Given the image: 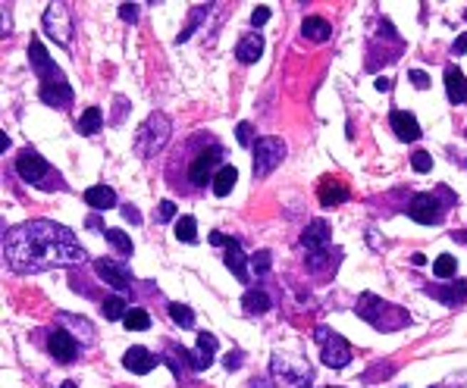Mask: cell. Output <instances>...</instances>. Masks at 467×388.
<instances>
[{
    "instance_id": "cell-21",
    "label": "cell",
    "mask_w": 467,
    "mask_h": 388,
    "mask_svg": "<svg viewBox=\"0 0 467 388\" xmlns=\"http://www.w3.org/2000/svg\"><path fill=\"white\" fill-rule=\"evenodd\" d=\"M223 263L235 273V279L248 282V269H245V254H242V248H239V241H235V238H229V244H226V257H223Z\"/></svg>"
},
{
    "instance_id": "cell-13",
    "label": "cell",
    "mask_w": 467,
    "mask_h": 388,
    "mask_svg": "<svg viewBox=\"0 0 467 388\" xmlns=\"http://www.w3.org/2000/svg\"><path fill=\"white\" fill-rule=\"evenodd\" d=\"M94 273H98L104 282L113 285L116 291H125V288L132 285L129 273H125V269H123L120 263H113V260H98V263H94Z\"/></svg>"
},
{
    "instance_id": "cell-11",
    "label": "cell",
    "mask_w": 467,
    "mask_h": 388,
    "mask_svg": "<svg viewBox=\"0 0 467 388\" xmlns=\"http://www.w3.org/2000/svg\"><path fill=\"white\" fill-rule=\"evenodd\" d=\"M408 216L414 219V223H421V226L439 223V201H436V194H414V197H411Z\"/></svg>"
},
{
    "instance_id": "cell-24",
    "label": "cell",
    "mask_w": 467,
    "mask_h": 388,
    "mask_svg": "<svg viewBox=\"0 0 467 388\" xmlns=\"http://www.w3.org/2000/svg\"><path fill=\"white\" fill-rule=\"evenodd\" d=\"M242 307H245V310H248V313H267L273 304H270V295H267V291L251 288V291H245Z\"/></svg>"
},
{
    "instance_id": "cell-47",
    "label": "cell",
    "mask_w": 467,
    "mask_h": 388,
    "mask_svg": "<svg viewBox=\"0 0 467 388\" xmlns=\"http://www.w3.org/2000/svg\"><path fill=\"white\" fill-rule=\"evenodd\" d=\"M389 88H392V78L379 75V78H376V91H389Z\"/></svg>"
},
{
    "instance_id": "cell-31",
    "label": "cell",
    "mask_w": 467,
    "mask_h": 388,
    "mask_svg": "<svg viewBox=\"0 0 467 388\" xmlns=\"http://www.w3.org/2000/svg\"><path fill=\"white\" fill-rule=\"evenodd\" d=\"M176 238H179V241H188V244L197 238V223H195V216H182V219H179V223H176Z\"/></svg>"
},
{
    "instance_id": "cell-16",
    "label": "cell",
    "mask_w": 467,
    "mask_h": 388,
    "mask_svg": "<svg viewBox=\"0 0 467 388\" xmlns=\"http://www.w3.org/2000/svg\"><path fill=\"white\" fill-rule=\"evenodd\" d=\"M123 367L132 369V373H138V376H145V373H151V369L157 367V357H151L148 347H129L125 357H123Z\"/></svg>"
},
{
    "instance_id": "cell-22",
    "label": "cell",
    "mask_w": 467,
    "mask_h": 388,
    "mask_svg": "<svg viewBox=\"0 0 467 388\" xmlns=\"http://www.w3.org/2000/svg\"><path fill=\"white\" fill-rule=\"evenodd\" d=\"M260 53H264V38L260 35H245L239 41V47H235V57L242 63H255Z\"/></svg>"
},
{
    "instance_id": "cell-33",
    "label": "cell",
    "mask_w": 467,
    "mask_h": 388,
    "mask_svg": "<svg viewBox=\"0 0 467 388\" xmlns=\"http://www.w3.org/2000/svg\"><path fill=\"white\" fill-rule=\"evenodd\" d=\"M455 269H458V263L452 254H442V257H436V263H433V273H436L439 279H452Z\"/></svg>"
},
{
    "instance_id": "cell-26",
    "label": "cell",
    "mask_w": 467,
    "mask_h": 388,
    "mask_svg": "<svg viewBox=\"0 0 467 388\" xmlns=\"http://www.w3.org/2000/svg\"><path fill=\"white\" fill-rule=\"evenodd\" d=\"M433 298H439L442 304H448V307H455V304H461V300H467V282L461 285H452V288H426Z\"/></svg>"
},
{
    "instance_id": "cell-34",
    "label": "cell",
    "mask_w": 467,
    "mask_h": 388,
    "mask_svg": "<svg viewBox=\"0 0 467 388\" xmlns=\"http://www.w3.org/2000/svg\"><path fill=\"white\" fill-rule=\"evenodd\" d=\"M197 354L213 363V354H217V335H210V332H201V335H197Z\"/></svg>"
},
{
    "instance_id": "cell-1",
    "label": "cell",
    "mask_w": 467,
    "mask_h": 388,
    "mask_svg": "<svg viewBox=\"0 0 467 388\" xmlns=\"http://www.w3.org/2000/svg\"><path fill=\"white\" fill-rule=\"evenodd\" d=\"M4 257L16 273H44V269L82 263L88 254L66 226H57L51 219H31L4 235Z\"/></svg>"
},
{
    "instance_id": "cell-48",
    "label": "cell",
    "mask_w": 467,
    "mask_h": 388,
    "mask_svg": "<svg viewBox=\"0 0 467 388\" xmlns=\"http://www.w3.org/2000/svg\"><path fill=\"white\" fill-rule=\"evenodd\" d=\"M239 363H242L239 354H226V369H235V367H239Z\"/></svg>"
},
{
    "instance_id": "cell-43",
    "label": "cell",
    "mask_w": 467,
    "mask_h": 388,
    "mask_svg": "<svg viewBox=\"0 0 467 388\" xmlns=\"http://www.w3.org/2000/svg\"><path fill=\"white\" fill-rule=\"evenodd\" d=\"M235 138H239V145H251V122H239Z\"/></svg>"
},
{
    "instance_id": "cell-37",
    "label": "cell",
    "mask_w": 467,
    "mask_h": 388,
    "mask_svg": "<svg viewBox=\"0 0 467 388\" xmlns=\"http://www.w3.org/2000/svg\"><path fill=\"white\" fill-rule=\"evenodd\" d=\"M251 266H255L257 276H264L267 269H270V251H257V254L251 257Z\"/></svg>"
},
{
    "instance_id": "cell-14",
    "label": "cell",
    "mask_w": 467,
    "mask_h": 388,
    "mask_svg": "<svg viewBox=\"0 0 467 388\" xmlns=\"http://www.w3.org/2000/svg\"><path fill=\"white\" fill-rule=\"evenodd\" d=\"M41 100L44 104H51V107H69L73 104V88H69L66 85V78H63V82H47V85H41Z\"/></svg>"
},
{
    "instance_id": "cell-27",
    "label": "cell",
    "mask_w": 467,
    "mask_h": 388,
    "mask_svg": "<svg viewBox=\"0 0 467 388\" xmlns=\"http://www.w3.org/2000/svg\"><path fill=\"white\" fill-rule=\"evenodd\" d=\"M101 125H104V113H101L98 107H88L82 113V120H78V132H82V135H94V132H101Z\"/></svg>"
},
{
    "instance_id": "cell-18",
    "label": "cell",
    "mask_w": 467,
    "mask_h": 388,
    "mask_svg": "<svg viewBox=\"0 0 467 388\" xmlns=\"http://www.w3.org/2000/svg\"><path fill=\"white\" fill-rule=\"evenodd\" d=\"M446 91L452 104H464L467 100V78L458 66H446Z\"/></svg>"
},
{
    "instance_id": "cell-49",
    "label": "cell",
    "mask_w": 467,
    "mask_h": 388,
    "mask_svg": "<svg viewBox=\"0 0 467 388\" xmlns=\"http://www.w3.org/2000/svg\"><path fill=\"white\" fill-rule=\"evenodd\" d=\"M411 263H414V266H424L426 257H424V254H411Z\"/></svg>"
},
{
    "instance_id": "cell-41",
    "label": "cell",
    "mask_w": 467,
    "mask_h": 388,
    "mask_svg": "<svg viewBox=\"0 0 467 388\" xmlns=\"http://www.w3.org/2000/svg\"><path fill=\"white\" fill-rule=\"evenodd\" d=\"M408 78H411V82H414V88H426V85H430V75H426V73H421V69H411V73H408Z\"/></svg>"
},
{
    "instance_id": "cell-4",
    "label": "cell",
    "mask_w": 467,
    "mask_h": 388,
    "mask_svg": "<svg viewBox=\"0 0 467 388\" xmlns=\"http://www.w3.org/2000/svg\"><path fill=\"white\" fill-rule=\"evenodd\" d=\"M314 342L320 345V354H323V363H327V367H336V369L348 367V360H351V347H348V342L342 335H336V332L320 326L314 332Z\"/></svg>"
},
{
    "instance_id": "cell-46",
    "label": "cell",
    "mask_w": 467,
    "mask_h": 388,
    "mask_svg": "<svg viewBox=\"0 0 467 388\" xmlns=\"http://www.w3.org/2000/svg\"><path fill=\"white\" fill-rule=\"evenodd\" d=\"M210 244H217V248H226V244H229V235L213 232V235H210Z\"/></svg>"
},
{
    "instance_id": "cell-29",
    "label": "cell",
    "mask_w": 467,
    "mask_h": 388,
    "mask_svg": "<svg viewBox=\"0 0 467 388\" xmlns=\"http://www.w3.org/2000/svg\"><path fill=\"white\" fill-rule=\"evenodd\" d=\"M101 313H104L107 320H125V313H129V304H125L123 298H107L104 304H101Z\"/></svg>"
},
{
    "instance_id": "cell-38",
    "label": "cell",
    "mask_w": 467,
    "mask_h": 388,
    "mask_svg": "<svg viewBox=\"0 0 467 388\" xmlns=\"http://www.w3.org/2000/svg\"><path fill=\"white\" fill-rule=\"evenodd\" d=\"M179 354L185 357V363H188L192 369H204V367H210V360H207V357H201L197 351H179Z\"/></svg>"
},
{
    "instance_id": "cell-17",
    "label": "cell",
    "mask_w": 467,
    "mask_h": 388,
    "mask_svg": "<svg viewBox=\"0 0 467 388\" xmlns=\"http://www.w3.org/2000/svg\"><path fill=\"white\" fill-rule=\"evenodd\" d=\"M320 204L323 207H339V204H345L348 201V188H345V182H339V179H323L320 182Z\"/></svg>"
},
{
    "instance_id": "cell-9",
    "label": "cell",
    "mask_w": 467,
    "mask_h": 388,
    "mask_svg": "<svg viewBox=\"0 0 467 388\" xmlns=\"http://www.w3.org/2000/svg\"><path fill=\"white\" fill-rule=\"evenodd\" d=\"M220 157H223V150L220 147L201 150V154L192 160V166H188V179H192L195 185H207V182H213V169H217Z\"/></svg>"
},
{
    "instance_id": "cell-3",
    "label": "cell",
    "mask_w": 467,
    "mask_h": 388,
    "mask_svg": "<svg viewBox=\"0 0 467 388\" xmlns=\"http://www.w3.org/2000/svg\"><path fill=\"white\" fill-rule=\"evenodd\" d=\"M270 373L279 379V385L286 388H307L311 385V367L302 360H292V357H282V354H276L270 360Z\"/></svg>"
},
{
    "instance_id": "cell-8",
    "label": "cell",
    "mask_w": 467,
    "mask_h": 388,
    "mask_svg": "<svg viewBox=\"0 0 467 388\" xmlns=\"http://www.w3.org/2000/svg\"><path fill=\"white\" fill-rule=\"evenodd\" d=\"M376 307H379V313H370L367 316V323H374L376 329L395 332V329H401V326H408V323H411V316L401 310V307L386 304V300H379V298H376Z\"/></svg>"
},
{
    "instance_id": "cell-44",
    "label": "cell",
    "mask_w": 467,
    "mask_h": 388,
    "mask_svg": "<svg viewBox=\"0 0 467 388\" xmlns=\"http://www.w3.org/2000/svg\"><path fill=\"white\" fill-rule=\"evenodd\" d=\"M123 216L129 219V223H141V213H138L135 207H132V204H125V207H123Z\"/></svg>"
},
{
    "instance_id": "cell-12",
    "label": "cell",
    "mask_w": 467,
    "mask_h": 388,
    "mask_svg": "<svg viewBox=\"0 0 467 388\" xmlns=\"http://www.w3.org/2000/svg\"><path fill=\"white\" fill-rule=\"evenodd\" d=\"M16 172H19L26 182H41L47 176V160L38 154V150L26 147L19 157H16Z\"/></svg>"
},
{
    "instance_id": "cell-45",
    "label": "cell",
    "mask_w": 467,
    "mask_h": 388,
    "mask_svg": "<svg viewBox=\"0 0 467 388\" xmlns=\"http://www.w3.org/2000/svg\"><path fill=\"white\" fill-rule=\"evenodd\" d=\"M452 53H458V57H461V53H467V31H464V35L452 44Z\"/></svg>"
},
{
    "instance_id": "cell-39",
    "label": "cell",
    "mask_w": 467,
    "mask_h": 388,
    "mask_svg": "<svg viewBox=\"0 0 467 388\" xmlns=\"http://www.w3.org/2000/svg\"><path fill=\"white\" fill-rule=\"evenodd\" d=\"M204 13H207V6H197V10L192 13V22H188V28H185V31H182V35H179V44L192 38V31H195V26H197V22H201V16H204Z\"/></svg>"
},
{
    "instance_id": "cell-28",
    "label": "cell",
    "mask_w": 467,
    "mask_h": 388,
    "mask_svg": "<svg viewBox=\"0 0 467 388\" xmlns=\"http://www.w3.org/2000/svg\"><path fill=\"white\" fill-rule=\"evenodd\" d=\"M125 329L129 332H145L148 326H151V316H148L141 307H129V313H125Z\"/></svg>"
},
{
    "instance_id": "cell-52",
    "label": "cell",
    "mask_w": 467,
    "mask_h": 388,
    "mask_svg": "<svg viewBox=\"0 0 467 388\" xmlns=\"http://www.w3.org/2000/svg\"><path fill=\"white\" fill-rule=\"evenodd\" d=\"M464 19H467V10H464Z\"/></svg>"
},
{
    "instance_id": "cell-6",
    "label": "cell",
    "mask_w": 467,
    "mask_h": 388,
    "mask_svg": "<svg viewBox=\"0 0 467 388\" xmlns=\"http://www.w3.org/2000/svg\"><path fill=\"white\" fill-rule=\"evenodd\" d=\"M44 28L57 44L69 47V41H73V13H69V6L66 4H47Z\"/></svg>"
},
{
    "instance_id": "cell-2",
    "label": "cell",
    "mask_w": 467,
    "mask_h": 388,
    "mask_svg": "<svg viewBox=\"0 0 467 388\" xmlns=\"http://www.w3.org/2000/svg\"><path fill=\"white\" fill-rule=\"evenodd\" d=\"M170 120H166L163 113H151L145 122L138 125V132H135V150H138V157H157V150H163V145L170 141Z\"/></svg>"
},
{
    "instance_id": "cell-42",
    "label": "cell",
    "mask_w": 467,
    "mask_h": 388,
    "mask_svg": "<svg viewBox=\"0 0 467 388\" xmlns=\"http://www.w3.org/2000/svg\"><path fill=\"white\" fill-rule=\"evenodd\" d=\"M120 19L135 22V19H138V6H135V4H120Z\"/></svg>"
},
{
    "instance_id": "cell-23",
    "label": "cell",
    "mask_w": 467,
    "mask_h": 388,
    "mask_svg": "<svg viewBox=\"0 0 467 388\" xmlns=\"http://www.w3.org/2000/svg\"><path fill=\"white\" fill-rule=\"evenodd\" d=\"M302 35L311 38V41H327V38L332 35V26L327 19H320V16H307V19L302 22Z\"/></svg>"
},
{
    "instance_id": "cell-10",
    "label": "cell",
    "mask_w": 467,
    "mask_h": 388,
    "mask_svg": "<svg viewBox=\"0 0 467 388\" xmlns=\"http://www.w3.org/2000/svg\"><path fill=\"white\" fill-rule=\"evenodd\" d=\"M47 351H51V357L57 363H73L78 357V345L66 329H53L47 335Z\"/></svg>"
},
{
    "instance_id": "cell-19",
    "label": "cell",
    "mask_w": 467,
    "mask_h": 388,
    "mask_svg": "<svg viewBox=\"0 0 467 388\" xmlns=\"http://www.w3.org/2000/svg\"><path fill=\"white\" fill-rule=\"evenodd\" d=\"M327 241H329V226L323 223V219H314V223H307V229L302 232V244H304L307 251L327 248Z\"/></svg>"
},
{
    "instance_id": "cell-50",
    "label": "cell",
    "mask_w": 467,
    "mask_h": 388,
    "mask_svg": "<svg viewBox=\"0 0 467 388\" xmlns=\"http://www.w3.org/2000/svg\"><path fill=\"white\" fill-rule=\"evenodd\" d=\"M10 147V138H6V132H0V150Z\"/></svg>"
},
{
    "instance_id": "cell-7",
    "label": "cell",
    "mask_w": 467,
    "mask_h": 388,
    "mask_svg": "<svg viewBox=\"0 0 467 388\" xmlns=\"http://www.w3.org/2000/svg\"><path fill=\"white\" fill-rule=\"evenodd\" d=\"M29 60H31V69H35L38 78H41V85H47V82H63V73L53 66V60L47 57L44 44L38 41V38H31V44H29Z\"/></svg>"
},
{
    "instance_id": "cell-30",
    "label": "cell",
    "mask_w": 467,
    "mask_h": 388,
    "mask_svg": "<svg viewBox=\"0 0 467 388\" xmlns=\"http://www.w3.org/2000/svg\"><path fill=\"white\" fill-rule=\"evenodd\" d=\"M104 238L113 244L120 254H132V238L125 232H120V229H104Z\"/></svg>"
},
{
    "instance_id": "cell-40",
    "label": "cell",
    "mask_w": 467,
    "mask_h": 388,
    "mask_svg": "<svg viewBox=\"0 0 467 388\" xmlns=\"http://www.w3.org/2000/svg\"><path fill=\"white\" fill-rule=\"evenodd\" d=\"M267 19H270V6H257V10L251 13V26H255V28H260Z\"/></svg>"
},
{
    "instance_id": "cell-5",
    "label": "cell",
    "mask_w": 467,
    "mask_h": 388,
    "mask_svg": "<svg viewBox=\"0 0 467 388\" xmlns=\"http://www.w3.org/2000/svg\"><path fill=\"white\" fill-rule=\"evenodd\" d=\"M286 157V145L279 138H257L255 145V179H267Z\"/></svg>"
},
{
    "instance_id": "cell-36",
    "label": "cell",
    "mask_w": 467,
    "mask_h": 388,
    "mask_svg": "<svg viewBox=\"0 0 467 388\" xmlns=\"http://www.w3.org/2000/svg\"><path fill=\"white\" fill-rule=\"evenodd\" d=\"M154 216H157V223H170V219L176 216V204H173V201H160V204H157Z\"/></svg>"
},
{
    "instance_id": "cell-51",
    "label": "cell",
    "mask_w": 467,
    "mask_h": 388,
    "mask_svg": "<svg viewBox=\"0 0 467 388\" xmlns=\"http://www.w3.org/2000/svg\"><path fill=\"white\" fill-rule=\"evenodd\" d=\"M63 388H78L76 382H63Z\"/></svg>"
},
{
    "instance_id": "cell-15",
    "label": "cell",
    "mask_w": 467,
    "mask_h": 388,
    "mask_svg": "<svg viewBox=\"0 0 467 388\" xmlns=\"http://www.w3.org/2000/svg\"><path fill=\"white\" fill-rule=\"evenodd\" d=\"M389 122H392V132L399 135L401 141H417L421 138V125H417V120L411 113H405V110H392Z\"/></svg>"
},
{
    "instance_id": "cell-35",
    "label": "cell",
    "mask_w": 467,
    "mask_h": 388,
    "mask_svg": "<svg viewBox=\"0 0 467 388\" xmlns=\"http://www.w3.org/2000/svg\"><path fill=\"white\" fill-rule=\"evenodd\" d=\"M411 166H414L417 172H430L433 169V157L426 154V150H417V154L411 157Z\"/></svg>"
},
{
    "instance_id": "cell-20",
    "label": "cell",
    "mask_w": 467,
    "mask_h": 388,
    "mask_svg": "<svg viewBox=\"0 0 467 388\" xmlns=\"http://www.w3.org/2000/svg\"><path fill=\"white\" fill-rule=\"evenodd\" d=\"M85 204L94 210H110V207H116V192L107 185H91L88 192H85Z\"/></svg>"
},
{
    "instance_id": "cell-25",
    "label": "cell",
    "mask_w": 467,
    "mask_h": 388,
    "mask_svg": "<svg viewBox=\"0 0 467 388\" xmlns=\"http://www.w3.org/2000/svg\"><path fill=\"white\" fill-rule=\"evenodd\" d=\"M235 182H239V172H235V166H223V169L213 176V194L226 197L235 188Z\"/></svg>"
},
{
    "instance_id": "cell-32",
    "label": "cell",
    "mask_w": 467,
    "mask_h": 388,
    "mask_svg": "<svg viewBox=\"0 0 467 388\" xmlns=\"http://www.w3.org/2000/svg\"><path fill=\"white\" fill-rule=\"evenodd\" d=\"M170 316H173V323L176 326H195V313H192V307H185V304H170Z\"/></svg>"
}]
</instances>
